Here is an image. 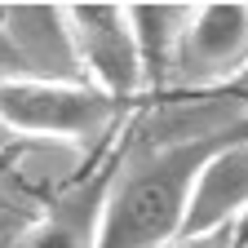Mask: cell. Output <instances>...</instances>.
Instances as JSON below:
<instances>
[{
	"instance_id": "1",
	"label": "cell",
	"mask_w": 248,
	"mask_h": 248,
	"mask_svg": "<svg viewBox=\"0 0 248 248\" xmlns=\"http://www.w3.org/2000/svg\"><path fill=\"white\" fill-rule=\"evenodd\" d=\"M235 133L239 129L191 133L186 142L164 146V151L146 155L142 164H133L107 191V200L98 208L93 248H173L182 239L191 186H195L204 160Z\"/></svg>"
},
{
	"instance_id": "2",
	"label": "cell",
	"mask_w": 248,
	"mask_h": 248,
	"mask_svg": "<svg viewBox=\"0 0 248 248\" xmlns=\"http://www.w3.org/2000/svg\"><path fill=\"white\" fill-rule=\"evenodd\" d=\"M115 115V98L93 84H49V80H0V129L84 142L107 133Z\"/></svg>"
},
{
	"instance_id": "3",
	"label": "cell",
	"mask_w": 248,
	"mask_h": 248,
	"mask_svg": "<svg viewBox=\"0 0 248 248\" xmlns=\"http://www.w3.org/2000/svg\"><path fill=\"white\" fill-rule=\"evenodd\" d=\"M67 31H71V45H76L80 76L93 89H102L107 98L124 102L146 84L138 36H133V22H129L124 5H71Z\"/></svg>"
},
{
	"instance_id": "4",
	"label": "cell",
	"mask_w": 248,
	"mask_h": 248,
	"mask_svg": "<svg viewBox=\"0 0 248 248\" xmlns=\"http://www.w3.org/2000/svg\"><path fill=\"white\" fill-rule=\"evenodd\" d=\"M248 67V5H200L186 18L173 80L222 84Z\"/></svg>"
},
{
	"instance_id": "5",
	"label": "cell",
	"mask_w": 248,
	"mask_h": 248,
	"mask_svg": "<svg viewBox=\"0 0 248 248\" xmlns=\"http://www.w3.org/2000/svg\"><path fill=\"white\" fill-rule=\"evenodd\" d=\"M244 217H248V133H235L204 160L191 186V208H186L182 235L239 226Z\"/></svg>"
},
{
	"instance_id": "6",
	"label": "cell",
	"mask_w": 248,
	"mask_h": 248,
	"mask_svg": "<svg viewBox=\"0 0 248 248\" xmlns=\"http://www.w3.org/2000/svg\"><path fill=\"white\" fill-rule=\"evenodd\" d=\"M191 9H173V5H133L129 22L138 36V53H142V76L146 84L173 80L177 71V53H182V31Z\"/></svg>"
},
{
	"instance_id": "7",
	"label": "cell",
	"mask_w": 248,
	"mask_h": 248,
	"mask_svg": "<svg viewBox=\"0 0 248 248\" xmlns=\"http://www.w3.org/2000/svg\"><path fill=\"white\" fill-rule=\"evenodd\" d=\"M173 248H239V226H222V231H204V235H182Z\"/></svg>"
},
{
	"instance_id": "8",
	"label": "cell",
	"mask_w": 248,
	"mask_h": 248,
	"mask_svg": "<svg viewBox=\"0 0 248 248\" xmlns=\"http://www.w3.org/2000/svg\"><path fill=\"white\" fill-rule=\"evenodd\" d=\"M248 244V217H244V222H239V248Z\"/></svg>"
}]
</instances>
